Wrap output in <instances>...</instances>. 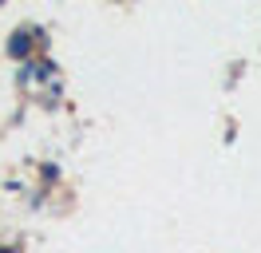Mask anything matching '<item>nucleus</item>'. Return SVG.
Instances as JSON below:
<instances>
[{
	"mask_svg": "<svg viewBox=\"0 0 261 253\" xmlns=\"http://www.w3.org/2000/svg\"><path fill=\"white\" fill-rule=\"evenodd\" d=\"M32 67H36V79H48L56 63H51V60H40V63H32Z\"/></svg>",
	"mask_w": 261,
	"mask_h": 253,
	"instance_id": "nucleus-2",
	"label": "nucleus"
},
{
	"mask_svg": "<svg viewBox=\"0 0 261 253\" xmlns=\"http://www.w3.org/2000/svg\"><path fill=\"white\" fill-rule=\"evenodd\" d=\"M32 44H36V32L16 28L12 36H8V56H12V60H24V63H28V56H32Z\"/></svg>",
	"mask_w": 261,
	"mask_h": 253,
	"instance_id": "nucleus-1",
	"label": "nucleus"
}]
</instances>
